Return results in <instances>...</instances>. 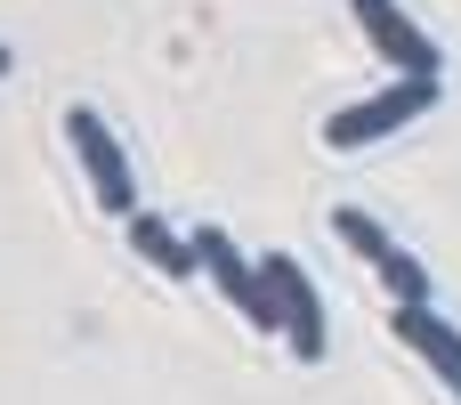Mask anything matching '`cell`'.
Segmentation results:
<instances>
[{
  "label": "cell",
  "mask_w": 461,
  "mask_h": 405,
  "mask_svg": "<svg viewBox=\"0 0 461 405\" xmlns=\"http://www.w3.org/2000/svg\"><path fill=\"white\" fill-rule=\"evenodd\" d=\"M438 97H446V81H405V73H397L389 89H373V97L340 106V114L324 122V146H332V154H357V146H373V138H389V130L421 122Z\"/></svg>",
  "instance_id": "1"
},
{
  "label": "cell",
  "mask_w": 461,
  "mask_h": 405,
  "mask_svg": "<svg viewBox=\"0 0 461 405\" xmlns=\"http://www.w3.org/2000/svg\"><path fill=\"white\" fill-rule=\"evenodd\" d=\"M332 235H340V244H348V252H357V260L389 284V300H397V308H421V300H429V268H421V260H413V252H405V244H397L373 211L332 203Z\"/></svg>",
  "instance_id": "2"
},
{
  "label": "cell",
  "mask_w": 461,
  "mask_h": 405,
  "mask_svg": "<svg viewBox=\"0 0 461 405\" xmlns=\"http://www.w3.org/2000/svg\"><path fill=\"white\" fill-rule=\"evenodd\" d=\"M194 260H203V276L227 292V308H235L251 333H284V308H276V292L259 284V260H251L227 227H194Z\"/></svg>",
  "instance_id": "3"
},
{
  "label": "cell",
  "mask_w": 461,
  "mask_h": 405,
  "mask_svg": "<svg viewBox=\"0 0 461 405\" xmlns=\"http://www.w3.org/2000/svg\"><path fill=\"white\" fill-rule=\"evenodd\" d=\"M65 138H73V162H81L89 195H97L113 219H130V211H138V187H130V154H122V138L105 130V114H97V106H65Z\"/></svg>",
  "instance_id": "4"
},
{
  "label": "cell",
  "mask_w": 461,
  "mask_h": 405,
  "mask_svg": "<svg viewBox=\"0 0 461 405\" xmlns=\"http://www.w3.org/2000/svg\"><path fill=\"white\" fill-rule=\"evenodd\" d=\"M259 284H267L276 308H284V341H292V357H300V365H324L332 325H324V292L308 284V268H300L292 252H267V260H259Z\"/></svg>",
  "instance_id": "5"
},
{
  "label": "cell",
  "mask_w": 461,
  "mask_h": 405,
  "mask_svg": "<svg viewBox=\"0 0 461 405\" xmlns=\"http://www.w3.org/2000/svg\"><path fill=\"white\" fill-rule=\"evenodd\" d=\"M348 16H357V32L389 57V73H405V81H446V49L397 8V0H348Z\"/></svg>",
  "instance_id": "6"
},
{
  "label": "cell",
  "mask_w": 461,
  "mask_h": 405,
  "mask_svg": "<svg viewBox=\"0 0 461 405\" xmlns=\"http://www.w3.org/2000/svg\"><path fill=\"white\" fill-rule=\"evenodd\" d=\"M389 317H397V341H405V349H413V357H421V365L461 398V333L429 308V300H421V308H389Z\"/></svg>",
  "instance_id": "7"
},
{
  "label": "cell",
  "mask_w": 461,
  "mask_h": 405,
  "mask_svg": "<svg viewBox=\"0 0 461 405\" xmlns=\"http://www.w3.org/2000/svg\"><path fill=\"white\" fill-rule=\"evenodd\" d=\"M122 235H130V252H138L146 268H162V276H178V284H186V276H203L194 235H178L162 211H130V219H122Z\"/></svg>",
  "instance_id": "8"
},
{
  "label": "cell",
  "mask_w": 461,
  "mask_h": 405,
  "mask_svg": "<svg viewBox=\"0 0 461 405\" xmlns=\"http://www.w3.org/2000/svg\"><path fill=\"white\" fill-rule=\"evenodd\" d=\"M8 65H16V57H8V49H0V81H8Z\"/></svg>",
  "instance_id": "9"
}]
</instances>
